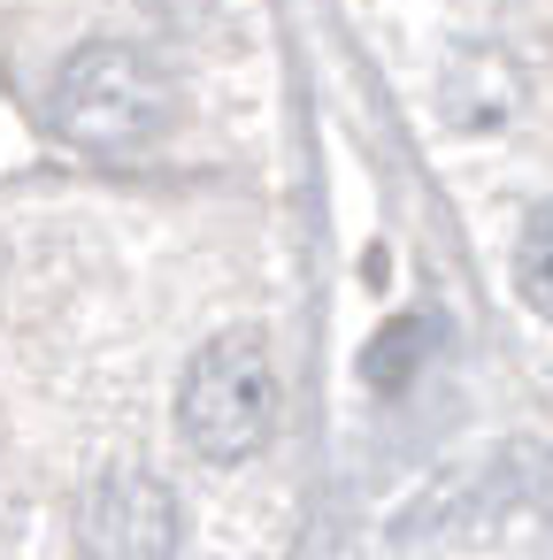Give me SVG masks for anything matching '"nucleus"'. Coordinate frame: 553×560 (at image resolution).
Masks as SVG:
<instances>
[{
    "label": "nucleus",
    "instance_id": "1",
    "mask_svg": "<svg viewBox=\"0 0 553 560\" xmlns=\"http://www.w3.org/2000/svg\"><path fill=\"white\" fill-rule=\"evenodd\" d=\"M170 78L124 39H93L55 70V131L85 154H147L170 131Z\"/></svg>",
    "mask_w": 553,
    "mask_h": 560
},
{
    "label": "nucleus",
    "instance_id": "2",
    "mask_svg": "<svg viewBox=\"0 0 553 560\" xmlns=\"http://www.w3.org/2000/svg\"><path fill=\"white\" fill-rule=\"evenodd\" d=\"M277 422V361H269V338L262 330H216L193 361H185V384H177V430L200 460H246L262 453Z\"/></svg>",
    "mask_w": 553,
    "mask_h": 560
},
{
    "label": "nucleus",
    "instance_id": "3",
    "mask_svg": "<svg viewBox=\"0 0 553 560\" xmlns=\"http://www.w3.org/2000/svg\"><path fill=\"white\" fill-rule=\"evenodd\" d=\"M85 545L93 552H170L177 545V506L154 476L139 468H116L101 476L93 506H85Z\"/></svg>",
    "mask_w": 553,
    "mask_h": 560
},
{
    "label": "nucleus",
    "instance_id": "4",
    "mask_svg": "<svg viewBox=\"0 0 553 560\" xmlns=\"http://www.w3.org/2000/svg\"><path fill=\"white\" fill-rule=\"evenodd\" d=\"M438 116H446L461 139L507 131V124L522 116V78H515V62L492 55V47H461V55L446 62V78H438Z\"/></svg>",
    "mask_w": 553,
    "mask_h": 560
},
{
    "label": "nucleus",
    "instance_id": "5",
    "mask_svg": "<svg viewBox=\"0 0 553 560\" xmlns=\"http://www.w3.org/2000/svg\"><path fill=\"white\" fill-rule=\"evenodd\" d=\"M430 323L423 315H400V323H384L369 346H361V384H377V392H407L415 384V369L430 361Z\"/></svg>",
    "mask_w": 553,
    "mask_h": 560
},
{
    "label": "nucleus",
    "instance_id": "6",
    "mask_svg": "<svg viewBox=\"0 0 553 560\" xmlns=\"http://www.w3.org/2000/svg\"><path fill=\"white\" fill-rule=\"evenodd\" d=\"M515 292H522L530 315L553 323V200H545V208L522 223V238H515Z\"/></svg>",
    "mask_w": 553,
    "mask_h": 560
}]
</instances>
